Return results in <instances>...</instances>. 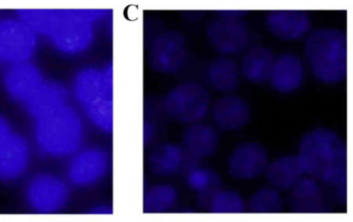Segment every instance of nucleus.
<instances>
[{"mask_svg":"<svg viewBox=\"0 0 353 222\" xmlns=\"http://www.w3.org/2000/svg\"><path fill=\"white\" fill-rule=\"evenodd\" d=\"M304 173L332 184H342L347 178V148L333 130L317 128L301 139L296 156Z\"/></svg>","mask_w":353,"mask_h":222,"instance_id":"obj_1","label":"nucleus"},{"mask_svg":"<svg viewBox=\"0 0 353 222\" xmlns=\"http://www.w3.org/2000/svg\"><path fill=\"white\" fill-rule=\"evenodd\" d=\"M305 54L315 77L327 83H337L347 75V34L337 28L312 32L304 45Z\"/></svg>","mask_w":353,"mask_h":222,"instance_id":"obj_2","label":"nucleus"},{"mask_svg":"<svg viewBox=\"0 0 353 222\" xmlns=\"http://www.w3.org/2000/svg\"><path fill=\"white\" fill-rule=\"evenodd\" d=\"M35 120L36 140L46 154L70 158L79 150L83 134L82 123L67 104Z\"/></svg>","mask_w":353,"mask_h":222,"instance_id":"obj_3","label":"nucleus"},{"mask_svg":"<svg viewBox=\"0 0 353 222\" xmlns=\"http://www.w3.org/2000/svg\"><path fill=\"white\" fill-rule=\"evenodd\" d=\"M97 76L81 75L76 83L77 101L85 110L90 121L103 132L112 128V95L108 85L102 84Z\"/></svg>","mask_w":353,"mask_h":222,"instance_id":"obj_4","label":"nucleus"},{"mask_svg":"<svg viewBox=\"0 0 353 222\" xmlns=\"http://www.w3.org/2000/svg\"><path fill=\"white\" fill-rule=\"evenodd\" d=\"M210 94L201 85L185 82L171 89L164 101L166 112L174 119L194 123L203 118L209 109Z\"/></svg>","mask_w":353,"mask_h":222,"instance_id":"obj_5","label":"nucleus"},{"mask_svg":"<svg viewBox=\"0 0 353 222\" xmlns=\"http://www.w3.org/2000/svg\"><path fill=\"white\" fill-rule=\"evenodd\" d=\"M111 170V160L103 148L79 150L70 157L66 167L67 181L78 188H89L105 181Z\"/></svg>","mask_w":353,"mask_h":222,"instance_id":"obj_6","label":"nucleus"},{"mask_svg":"<svg viewBox=\"0 0 353 222\" xmlns=\"http://www.w3.org/2000/svg\"><path fill=\"white\" fill-rule=\"evenodd\" d=\"M26 195L29 205L36 211L51 213L63 208L70 198L68 182L60 176L41 173L28 182Z\"/></svg>","mask_w":353,"mask_h":222,"instance_id":"obj_7","label":"nucleus"},{"mask_svg":"<svg viewBox=\"0 0 353 222\" xmlns=\"http://www.w3.org/2000/svg\"><path fill=\"white\" fill-rule=\"evenodd\" d=\"M186 54L185 37L178 31L169 30L153 39L148 50V61L157 72L172 73L182 66Z\"/></svg>","mask_w":353,"mask_h":222,"instance_id":"obj_8","label":"nucleus"},{"mask_svg":"<svg viewBox=\"0 0 353 222\" xmlns=\"http://www.w3.org/2000/svg\"><path fill=\"white\" fill-rule=\"evenodd\" d=\"M36 32L21 19L0 21V58L11 63L26 61L36 46Z\"/></svg>","mask_w":353,"mask_h":222,"instance_id":"obj_9","label":"nucleus"},{"mask_svg":"<svg viewBox=\"0 0 353 222\" xmlns=\"http://www.w3.org/2000/svg\"><path fill=\"white\" fill-rule=\"evenodd\" d=\"M208 39L218 52L234 54L241 51L248 40V30L241 19L219 16L206 27Z\"/></svg>","mask_w":353,"mask_h":222,"instance_id":"obj_10","label":"nucleus"},{"mask_svg":"<svg viewBox=\"0 0 353 222\" xmlns=\"http://www.w3.org/2000/svg\"><path fill=\"white\" fill-rule=\"evenodd\" d=\"M268 152L259 143L244 142L236 146L228 160V170L234 178L251 180L260 176L268 166Z\"/></svg>","mask_w":353,"mask_h":222,"instance_id":"obj_11","label":"nucleus"},{"mask_svg":"<svg viewBox=\"0 0 353 222\" xmlns=\"http://www.w3.org/2000/svg\"><path fill=\"white\" fill-rule=\"evenodd\" d=\"M43 81L39 70L28 61L11 63L4 76L5 87L9 94L23 105Z\"/></svg>","mask_w":353,"mask_h":222,"instance_id":"obj_12","label":"nucleus"},{"mask_svg":"<svg viewBox=\"0 0 353 222\" xmlns=\"http://www.w3.org/2000/svg\"><path fill=\"white\" fill-rule=\"evenodd\" d=\"M265 22L272 34L288 40L299 39L311 28L310 15L301 10H271L266 17Z\"/></svg>","mask_w":353,"mask_h":222,"instance_id":"obj_13","label":"nucleus"},{"mask_svg":"<svg viewBox=\"0 0 353 222\" xmlns=\"http://www.w3.org/2000/svg\"><path fill=\"white\" fill-rule=\"evenodd\" d=\"M212 119L222 130L234 131L245 127L251 118L248 103L241 97L226 96L219 99L212 109Z\"/></svg>","mask_w":353,"mask_h":222,"instance_id":"obj_14","label":"nucleus"},{"mask_svg":"<svg viewBox=\"0 0 353 222\" xmlns=\"http://www.w3.org/2000/svg\"><path fill=\"white\" fill-rule=\"evenodd\" d=\"M29 160L26 141L14 132L0 149V179L12 181L19 178L28 168Z\"/></svg>","mask_w":353,"mask_h":222,"instance_id":"obj_15","label":"nucleus"},{"mask_svg":"<svg viewBox=\"0 0 353 222\" xmlns=\"http://www.w3.org/2000/svg\"><path fill=\"white\" fill-rule=\"evenodd\" d=\"M183 143L189 156L198 161L216 152L220 138L212 126L196 122L190 124L184 130Z\"/></svg>","mask_w":353,"mask_h":222,"instance_id":"obj_16","label":"nucleus"},{"mask_svg":"<svg viewBox=\"0 0 353 222\" xmlns=\"http://www.w3.org/2000/svg\"><path fill=\"white\" fill-rule=\"evenodd\" d=\"M189 160L195 161L189 156L183 146L166 143L151 152L148 164L154 175L167 177L178 173Z\"/></svg>","mask_w":353,"mask_h":222,"instance_id":"obj_17","label":"nucleus"},{"mask_svg":"<svg viewBox=\"0 0 353 222\" xmlns=\"http://www.w3.org/2000/svg\"><path fill=\"white\" fill-rule=\"evenodd\" d=\"M85 30L81 19L74 13L59 12L49 35L59 48L73 52L81 46Z\"/></svg>","mask_w":353,"mask_h":222,"instance_id":"obj_18","label":"nucleus"},{"mask_svg":"<svg viewBox=\"0 0 353 222\" xmlns=\"http://www.w3.org/2000/svg\"><path fill=\"white\" fill-rule=\"evenodd\" d=\"M303 77V67L299 57L285 53L276 60L270 79L276 90L289 92L299 87Z\"/></svg>","mask_w":353,"mask_h":222,"instance_id":"obj_19","label":"nucleus"},{"mask_svg":"<svg viewBox=\"0 0 353 222\" xmlns=\"http://www.w3.org/2000/svg\"><path fill=\"white\" fill-rule=\"evenodd\" d=\"M65 104V93L63 88L54 82L43 81L24 105L37 119Z\"/></svg>","mask_w":353,"mask_h":222,"instance_id":"obj_20","label":"nucleus"},{"mask_svg":"<svg viewBox=\"0 0 353 222\" xmlns=\"http://www.w3.org/2000/svg\"><path fill=\"white\" fill-rule=\"evenodd\" d=\"M276 59L272 50L264 46L253 48L242 63L245 78L254 83H262L270 79Z\"/></svg>","mask_w":353,"mask_h":222,"instance_id":"obj_21","label":"nucleus"},{"mask_svg":"<svg viewBox=\"0 0 353 222\" xmlns=\"http://www.w3.org/2000/svg\"><path fill=\"white\" fill-rule=\"evenodd\" d=\"M268 181L274 187H293L304 173L296 157L283 156L277 158L266 169Z\"/></svg>","mask_w":353,"mask_h":222,"instance_id":"obj_22","label":"nucleus"},{"mask_svg":"<svg viewBox=\"0 0 353 222\" xmlns=\"http://www.w3.org/2000/svg\"><path fill=\"white\" fill-rule=\"evenodd\" d=\"M208 78L215 89L223 92L236 89L239 83L237 66L227 58H216L210 62Z\"/></svg>","mask_w":353,"mask_h":222,"instance_id":"obj_23","label":"nucleus"},{"mask_svg":"<svg viewBox=\"0 0 353 222\" xmlns=\"http://www.w3.org/2000/svg\"><path fill=\"white\" fill-rule=\"evenodd\" d=\"M177 197V191L173 185L165 183L154 184L146 191L144 208L152 212L166 211L174 205Z\"/></svg>","mask_w":353,"mask_h":222,"instance_id":"obj_24","label":"nucleus"},{"mask_svg":"<svg viewBox=\"0 0 353 222\" xmlns=\"http://www.w3.org/2000/svg\"><path fill=\"white\" fill-rule=\"evenodd\" d=\"M59 11L51 10H21L19 19L37 32L50 34L59 15Z\"/></svg>","mask_w":353,"mask_h":222,"instance_id":"obj_25","label":"nucleus"},{"mask_svg":"<svg viewBox=\"0 0 353 222\" xmlns=\"http://www.w3.org/2000/svg\"><path fill=\"white\" fill-rule=\"evenodd\" d=\"M245 207L241 196L230 190L216 191L210 200V208L216 213H240Z\"/></svg>","mask_w":353,"mask_h":222,"instance_id":"obj_26","label":"nucleus"},{"mask_svg":"<svg viewBox=\"0 0 353 222\" xmlns=\"http://www.w3.org/2000/svg\"><path fill=\"white\" fill-rule=\"evenodd\" d=\"M185 181L192 190L203 193L215 188L219 180L211 170L192 165L186 172Z\"/></svg>","mask_w":353,"mask_h":222,"instance_id":"obj_27","label":"nucleus"},{"mask_svg":"<svg viewBox=\"0 0 353 222\" xmlns=\"http://www.w3.org/2000/svg\"><path fill=\"white\" fill-rule=\"evenodd\" d=\"M281 206V199L279 194L275 190L268 188L258 190L250 201V210L256 212H275Z\"/></svg>","mask_w":353,"mask_h":222,"instance_id":"obj_28","label":"nucleus"},{"mask_svg":"<svg viewBox=\"0 0 353 222\" xmlns=\"http://www.w3.org/2000/svg\"><path fill=\"white\" fill-rule=\"evenodd\" d=\"M13 132L5 119L0 117V149L13 134Z\"/></svg>","mask_w":353,"mask_h":222,"instance_id":"obj_29","label":"nucleus"},{"mask_svg":"<svg viewBox=\"0 0 353 222\" xmlns=\"http://www.w3.org/2000/svg\"><path fill=\"white\" fill-rule=\"evenodd\" d=\"M216 12L221 17L241 19V17L248 14L249 11L246 10H216Z\"/></svg>","mask_w":353,"mask_h":222,"instance_id":"obj_30","label":"nucleus"}]
</instances>
